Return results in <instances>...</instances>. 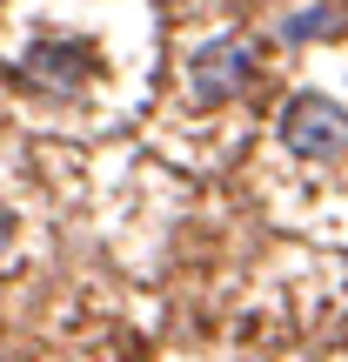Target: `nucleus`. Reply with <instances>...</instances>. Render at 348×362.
<instances>
[{
  "mask_svg": "<svg viewBox=\"0 0 348 362\" xmlns=\"http://www.w3.org/2000/svg\"><path fill=\"white\" fill-rule=\"evenodd\" d=\"M275 134H282V148L295 161H335L348 148V107L335 94H295L282 107V121H275Z\"/></svg>",
  "mask_w": 348,
  "mask_h": 362,
  "instance_id": "1",
  "label": "nucleus"
},
{
  "mask_svg": "<svg viewBox=\"0 0 348 362\" xmlns=\"http://www.w3.org/2000/svg\"><path fill=\"white\" fill-rule=\"evenodd\" d=\"M13 74L27 81L34 94H54V101H67V94H80L94 74H101V54L88 47V40H27L20 61H13Z\"/></svg>",
  "mask_w": 348,
  "mask_h": 362,
  "instance_id": "2",
  "label": "nucleus"
},
{
  "mask_svg": "<svg viewBox=\"0 0 348 362\" xmlns=\"http://www.w3.org/2000/svg\"><path fill=\"white\" fill-rule=\"evenodd\" d=\"M248 88H255V54H248L241 40H208V47H194V61H188V94H194L201 107L241 101Z\"/></svg>",
  "mask_w": 348,
  "mask_h": 362,
  "instance_id": "3",
  "label": "nucleus"
},
{
  "mask_svg": "<svg viewBox=\"0 0 348 362\" xmlns=\"http://www.w3.org/2000/svg\"><path fill=\"white\" fill-rule=\"evenodd\" d=\"M282 34H288V40H315V34H335V7H308L301 21H288Z\"/></svg>",
  "mask_w": 348,
  "mask_h": 362,
  "instance_id": "4",
  "label": "nucleus"
}]
</instances>
